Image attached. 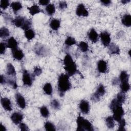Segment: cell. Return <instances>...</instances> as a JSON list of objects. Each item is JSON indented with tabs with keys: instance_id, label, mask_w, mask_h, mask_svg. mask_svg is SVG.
Wrapping results in <instances>:
<instances>
[{
	"instance_id": "35",
	"label": "cell",
	"mask_w": 131,
	"mask_h": 131,
	"mask_svg": "<svg viewBox=\"0 0 131 131\" xmlns=\"http://www.w3.org/2000/svg\"><path fill=\"white\" fill-rule=\"evenodd\" d=\"M97 94H98L100 97L102 96L105 93V89L104 85L102 84H100L97 86L96 91L95 92Z\"/></svg>"
},
{
	"instance_id": "45",
	"label": "cell",
	"mask_w": 131,
	"mask_h": 131,
	"mask_svg": "<svg viewBox=\"0 0 131 131\" xmlns=\"http://www.w3.org/2000/svg\"><path fill=\"white\" fill-rule=\"evenodd\" d=\"M6 46L5 42H1L0 43V53L1 54H4L5 52L6 51Z\"/></svg>"
},
{
	"instance_id": "29",
	"label": "cell",
	"mask_w": 131,
	"mask_h": 131,
	"mask_svg": "<svg viewBox=\"0 0 131 131\" xmlns=\"http://www.w3.org/2000/svg\"><path fill=\"white\" fill-rule=\"evenodd\" d=\"M10 32L8 28L3 27L0 29V37L2 38H5L9 36Z\"/></svg>"
},
{
	"instance_id": "4",
	"label": "cell",
	"mask_w": 131,
	"mask_h": 131,
	"mask_svg": "<svg viewBox=\"0 0 131 131\" xmlns=\"http://www.w3.org/2000/svg\"><path fill=\"white\" fill-rule=\"evenodd\" d=\"M12 24H13L16 27L20 28L25 31L31 29L32 26V21L31 20L20 16H17L14 19H13Z\"/></svg>"
},
{
	"instance_id": "15",
	"label": "cell",
	"mask_w": 131,
	"mask_h": 131,
	"mask_svg": "<svg viewBox=\"0 0 131 131\" xmlns=\"http://www.w3.org/2000/svg\"><path fill=\"white\" fill-rule=\"evenodd\" d=\"M89 39L93 42H97L99 39V35L94 28H92L88 33Z\"/></svg>"
},
{
	"instance_id": "25",
	"label": "cell",
	"mask_w": 131,
	"mask_h": 131,
	"mask_svg": "<svg viewBox=\"0 0 131 131\" xmlns=\"http://www.w3.org/2000/svg\"><path fill=\"white\" fill-rule=\"evenodd\" d=\"M120 89L122 92L126 93L128 92L130 89V84L128 82V81H124L120 82Z\"/></svg>"
},
{
	"instance_id": "33",
	"label": "cell",
	"mask_w": 131,
	"mask_h": 131,
	"mask_svg": "<svg viewBox=\"0 0 131 131\" xmlns=\"http://www.w3.org/2000/svg\"><path fill=\"white\" fill-rule=\"evenodd\" d=\"M45 128L47 131H55L56 130V128L53 123L50 121H47L45 123L44 125Z\"/></svg>"
},
{
	"instance_id": "28",
	"label": "cell",
	"mask_w": 131,
	"mask_h": 131,
	"mask_svg": "<svg viewBox=\"0 0 131 131\" xmlns=\"http://www.w3.org/2000/svg\"><path fill=\"white\" fill-rule=\"evenodd\" d=\"M117 101L121 104H122L125 101L126 99V96L125 93L123 92H119L117 95V97L116 98Z\"/></svg>"
},
{
	"instance_id": "46",
	"label": "cell",
	"mask_w": 131,
	"mask_h": 131,
	"mask_svg": "<svg viewBox=\"0 0 131 131\" xmlns=\"http://www.w3.org/2000/svg\"><path fill=\"white\" fill-rule=\"evenodd\" d=\"M19 127L21 130L27 131L29 130L28 126L25 123H20L19 124Z\"/></svg>"
},
{
	"instance_id": "43",
	"label": "cell",
	"mask_w": 131,
	"mask_h": 131,
	"mask_svg": "<svg viewBox=\"0 0 131 131\" xmlns=\"http://www.w3.org/2000/svg\"><path fill=\"white\" fill-rule=\"evenodd\" d=\"M4 18L5 20V21L7 23H13V19L11 18V17L8 15V14L5 13L4 14Z\"/></svg>"
},
{
	"instance_id": "42",
	"label": "cell",
	"mask_w": 131,
	"mask_h": 131,
	"mask_svg": "<svg viewBox=\"0 0 131 131\" xmlns=\"http://www.w3.org/2000/svg\"><path fill=\"white\" fill-rule=\"evenodd\" d=\"M58 4V7L60 10H63L67 8L68 5L66 1H60Z\"/></svg>"
},
{
	"instance_id": "32",
	"label": "cell",
	"mask_w": 131,
	"mask_h": 131,
	"mask_svg": "<svg viewBox=\"0 0 131 131\" xmlns=\"http://www.w3.org/2000/svg\"><path fill=\"white\" fill-rule=\"evenodd\" d=\"M7 83H8L10 85L12 86L14 89H16L17 88V84L15 77H10L8 79L7 78Z\"/></svg>"
},
{
	"instance_id": "21",
	"label": "cell",
	"mask_w": 131,
	"mask_h": 131,
	"mask_svg": "<svg viewBox=\"0 0 131 131\" xmlns=\"http://www.w3.org/2000/svg\"><path fill=\"white\" fill-rule=\"evenodd\" d=\"M51 28L55 31L57 30L60 27V21L58 19H52L50 23Z\"/></svg>"
},
{
	"instance_id": "26",
	"label": "cell",
	"mask_w": 131,
	"mask_h": 131,
	"mask_svg": "<svg viewBox=\"0 0 131 131\" xmlns=\"http://www.w3.org/2000/svg\"><path fill=\"white\" fill-rule=\"evenodd\" d=\"M25 36L28 40H30L34 38L35 33L33 30L30 29L25 31Z\"/></svg>"
},
{
	"instance_id": "11",
	"label": "cell",
	"mask_w": 131,
	"mask_h": 131,
	"mask_svg": "<svg viewBox=\"0 0 131 131\" xmlns=\"http://www.w3.org/2000/svg\"><path fill=\"white\" fill-rule=\"evenodd\" d=\"M15 100L17 105L21 108L24 109L26 106V102L25 98L23 96L19 93H17L15 94Z\"/></svg>"
},
{
	"instance_id": "17",
	"label": "cell",
	"mask_w": 131,
	"mask_h": 131,
	"mask_svg": "<svg viewBox=\"0 0 131 131\" xmlns=\"http://www.w3.org/2000/svg\"><path fill=\"white\" fill-rule=\"evenodd\" d=\"M12 54L13 57L17 60H21L24 57V54L22 50L18 48L12 50Z\"/></svg>"
},
{
	"instance_id": "14",
	"label": "cell",
	"mask_w": 131,
	"mask_h": 131,
	"mask_svg": "<svg viewBox=\"0 0 131 131\" xmlns=\"http://www.w3.org/2000/svg\"><path fill=\"white\" fill-rule=\"evenodd\" d=\"M5 43L6 47L11 49L12 50L17 48L18 42L13 37H11L7 39Z\"/></svg>"
},
{
	"instance_id": "23",
	"label": "cell",
	"mask_w": 131,
	"mask_h": 131,
	"mask_svg": "<svg viewBox=\"0 0 131 131\" xmlns=\"http://www.w3.org/2000/svg\"><path fill=\"white\" fill-rule=\"evenodd\" d=\"M11 8L14 13H17L18 11L22 9V5L19 2H13L10 4Z\"/></svg>"
},
{
	"instance_id": "34",
	"label": "cell",
	"mask_w": 131,
	"mask_h": 131,
	"mask_svg": "<svg viewBox=\"0 0 131 131\" xmlns=\"http://www.w3.org/2000/svg\"><path fill=\"white\" fill-rule=\"evenodd\" d=\"M79 49L82 52H86L89 50V46L88 44L84 41H80L78 44Z\"/></svg>"
},
{
	"instance_id": "19",
	"label": "cell",
	"mask_w": 131,
	"mask_h": 131,
	"mask_svg": "<svg viewBox=\"0 0 131 131\" xmlns=\"http://www.w3.org/2000/svg\"><path fill=\"white\" fill-rule=\"evenodd\" d=\"M108 52L111 54H119V47L115 43H111L108 45Z\"/></svg>"
},
{
	"instance_id": "16",
	"label": "cell",
	"mask_w": 131,
	"mask_h": 131,
	"mask_svg": "<svg viewBox=\"0 0 131 131\" xmlns=\"http://www.w3.org/2000/svg\"><path fill=\"white\" fill-rule=\"evenodd\" d=\"M97 70L99 73H105L107 70V64L105 61L100 60L97 63Z\"/></svg>"
},
{
	"instance_id": "6",
	"label": "cell",
	"mask_w": 131,
	"mask_h": 131,
	"mask_svg": "<svg viewBox=\"0 0 131 131\" xmlns=\"http://www.w3.org/2000/svg\"><path fill=\"white\" fill-rule=\"evenodd\" d=\"M22 81L24 85L28 86H31L33 83V77L29 72L24 69L23 72L22 76Z\"/></svg>"
},
{
	"instance_id": "30",
	"label": "cell",
	"mask_w": 131,
	"mask_h": 131,
	"mask_svg": "<svg viewBox=\"0 0 131 131\" xmlns=\"http://www.w3.org/2000/svg\"><path fill=\"white\" fill-rule=\"evenodd\" d=\"M46 11L49 15H52L55 12V7L53 4H49L46 7Z\"/></svg>"
},
{
	"instance_id": "47",
	"label": "cell",
	"mask_w": 131,
	"mask_h": 131,
	"mask_svg": "<svg viewBox=\"0 0 131 131\" xmlns=\"http://www.w3.org/2000/svg\"><path fill=\"white\" fill-rule=\"evenodd\" d=\"M38 3L40 5L47 6L49 4L50 1H49V0H42V1H39L38 2Z\"/></svg>"
},
{
	"instance_id": "31",
	"label": "cell",
	"mask_w": 131,
	"mask_h": 131,
	"mask_svg": "<svg viewBox=\"0 0 131 131\" xmlns=\"http://www.w3.org/2000/svg\"><path fill=\"white\" fill-rule=\"evenodd\" d=\"M40 113L43 118H48L50 115V112L46 106L43 105L40 107Z\"/></svg>"
},
{
	"instance_id": "2",
	"label": "cell",
	"mask_w": 131,
	"mask_h": 131,
	"mask_svg": "<svg viewBox=\"0 0 131 131\" xmlns=\"http://www.w3.org/2000/svg\"><path fill=\"white\" fill-rule=\"evenodd\" d=\"M64 69L69 76H72L78 73V70L76 63L73 61L72 56L67 54L64 57L63 60Z\"/></svg>"
},
{
	"instance_id": "39",
	"label": "cell",
	"mask_w": 131,
	"mask_h": 131,
	"mask_svg": "<svg viewBox=\"0 0 131 131\" xmlns=\"http://www.w3.org/2000/svg\"><path fill=\"white\" fill-rule=\"evenodd\" d=\"M119 122V127H118V130H121V131H125V126L126 125V122L124 118H122Z\"/></svg>"
},
{
	"instance_id": "9",
	"label": "cell",
	"mask_w": 131,
	"mask_h": 131,
	"mask_svg": "<svg viewBox=\"0 0 131 131\" xmlns=\"http://www.w3.org/2000/svg\"><path fill=\"white\" fill-rule=\"evenodd\" d=\"M76 14L78 16L86 17L89 15V12L83 4H80L76 8Z\"/></svg>"
},
{
	"instance_id": "50",
	"label": "cell",
	"mask_w": 131,
	"mask_h": 131,
	"mask_svg": "<svg viewBox=\"0 0 131 131\" xmlns=\"http://www.w3.org/2000/svg\"><path fill=\"white\" fill-rule=\"evenodd\" d=\"M119 81H120L119 80V79H118V78H115L114 79V80H113V81H112V83H113V85H117V84H118V82H119Z\"/></svg>"
},
{
	"instance_id": "38",
	"label": "cell",
	"mask_w": 131,
	"mask_h": 131,
	"mask_svg": "<svg viewBox=\"0 0 131 131\" xmlns=\"http://www.w3.org/2000/svg\"><path fill=\"white\" fill-rule=\"evenodd\" d=\"M51 106L53 109L55 110H59L60 108V103L59 101L57 99H53L51 101Z\"/></svg>"
},
{
	"instance_id": "20",
	"label": "cell",
	"mask_w": 131,
	"mask_h": 131,
	"mask_svg": "<svg viewBox=\"0 0 131 131\" xmlns=\"http://www.w3.org/2000/svg\"><path fill=\"white\" fill-rule=\"evenodd\" d=\"M122 24L127 27L131 26V16L130 14H125L122 16L121 18Z\"/></svg>"
},
{
	"instance_id": "10",
	"label": "cell",
	"mask_w": 131,
	"mask_h": 131,
	"mask_svg": "<svg viewBox=\"0 0 131 131\" xmlns=\"http://www.w3.org/2000/svg\"><path fill=\"white\" fill-rule=\"evenodd\" d=\"M79 108L80 111L84 114H88L90 111V106L89 102L85 100L80 101L79 104Z\"/></svg>"
},
{
	"instance_id": "48",
	"label": "cell",
	"mask_w": 131,
	"mask_h": 131,
	"mask_svg": "<svg viewBox=\"0 0 131 131\" xmlns=\"http://www.w3.org/2000/svg\"><path fill=\"white\" fill-rule=\"evenodd\" d=\"M102 5L105 6H108L109 5H110L112 3L111 1H109V0H107V1H100Z\"/></svg>"
},
{
	"instance_id": "36",
	"label": "cell",
	"mask_w": 131,
	"mask_h": 131,
	"mask_svg": "<svg viewBox=\"0 0 131 131\" xmlns=\"http://www.w3.org/2000/svg\"><path fill=\"white\" fill-rule=\"evenodd\" d=\"M64 43L68 46H71L76 43V40L72 36H68L64 41Z\"/></svg>"
},
{
	"instance_id": "51",
	"label": "cell",
	"mask_w": 131,
	"mask_h": 131,
	"mask_svg": "<svg viewBox=\"0 0 131 131\" xmlns=\"http://www.w3.org/2000/svg\"><path fill=\"white\" fill-rule=\"evenodd\" d=\"M130 0H123V1H121V2L123 4H126L130 2Z\"/></svg>"
},
{
	"instance_id": "5",
	"label": "cell",
	"mask_w": 131,
	"mask_h": 131,
	"mask_svg": "<svg viewBox=\"0 0 131 131\" xmlns=\"http://www.w3.org/2000/svg\"><path fill=\"white\" fill-rule=\"evenodd\" d=\"M113 113V118L114 120L118 122L124 116L125 113L122 105H119L112 110Z\"/></svg>"
},
{
	"instance_id": "8",
	"label": "cell",
	"mask_w": 131,
	"mask_h": 131,
	"mask_svg": "<svg viewBox=\"0 0 131 131\" xmlns=\"http://www.w3.org/2000/svg\"><path fill=\"white\" fill-rule=\"evenodd\" d=\"M99 37L104 47L108 46L111 40L110 34L107 31H103L100 33Z\"/></svg>"
},
{
	"instance_id": "52",
	"label": "cell",
	"mask_w": 131,
	"mask_h": 131,
	"mask_svg": "<svg viewBox=\"0 0 131 131\" xmlns=\"http://www.w3.org/2000/svg\"><path fill=\"white\" fill-rule=\"evenodd\" d=\"M1 127H2V130H3V131H6V130H7L6 127H5L4 125H3L2 124V123H1Z\"/></svg>"
},
{
	"instance_id": "44",
	"label": "cell",
	"mask_w": 131,
	"mask_h": 131,
	"mask_svg": "<svg viewBox=\"0 0 131 131\" xmlns=\"http://www.w3.org/2000/svg\"><path fill=\"white\" fill-rule=\"evenodd\" d=\"M42 73V69L38 67H35L34 69L33 74L35 76H39Z\"/></svg>"
},
{
	"instance_id": "24",
	"label": "cell",
	"mask_w": 131,
	"mask_h": 131,
	"mask_svg": "<svg viewBox=\"0 0 131 131\" xmlns=\"http://www.w3.org/2000/svg\"><path fill=\"white\" fill-rule=\"evenodd\" d=\"M43 91L44 93L48 95H51L53 92V88L50 83L47 82L43 86Z\"/></svg>"
},
{
	"instance_id": "40",
	"label": "cell",
	"mask_w": 131,
	"mask_h": 131,
	"mask_svg": "<svg viewBox=\"0 0 131 131\" xmlns=\"http://www.w3.org/2000/svg\"><path fill=\"white\" fill-rule=\"evenodd\" d=\"M9 5L10 2L8 0H1L0 2V7L4 10L7 9Z\"/></svg>"
},
{
	"instance_id": "1",
	"label": "cell",
	"mask_w": 131,
	"mask_h": 131,
	"mask_svg": "<svg viewBox=\"0 0 131 131\" xmlns=\"http://www.w3.org/2000/svg\"><path fill=\"white\" fill-rule=\"evenodd\" d=\"M58 91L59 96L62 97L64 93L71 89L72 85L69 80V76L67 74H61L58 79Z\"/></svg>"
},
{
	"instance_id": "3",
	"label": "cell",
	"mask_w": 131,
	"mask_h": 131,
	"mask_svg": "<svg viewBox=\"0 0 131 131\" xmlns=\"http://www.w3.org/2000/svg\"><path fill=\"white\" fill-rule=\"evenodd\" d=\"M77 130L78 131H93V126L92 123L88 120L81 116H79L76 120Z\"/></svg>"
},
{
	"instance_id": "49",
	"label": "cell",
	"mask_w": 131,
	"mask_h": 131,
	"mask_svg": "<svg viewBox=\"0 0 131 131\" xmlns=\"http://www.w3.org/2000/svg\"><path fill=\"white\" fill-rule=\"evenodd\" d=\"M1 83L2 84H5L7 83V78L3 75H1Z\"/></svg>"
},
{
	"instance_id": "18",
	"label": "cell",
	"mask_w": 131,
	"mask_h": 131,
	"mask_svg": "<svg viewBox=\"0 0 131 131\" xmlns=\"http://www.w3.org/2000/svg\"><path fill=\"white\" fill-rule=\"evenodd\" d=\"M6 73L9 76L12 77H15L16 73L15 69L12 64L10 63H8L7 64Z\"/></svg>"
},
{
	"instance_id": "22",
	"label": "cell",
	"mask_w": 131,
	"mask_h": 131,
	"mask_svg": "<svg viewBox=\"0 0 131 131\" xmlns=\"http://www.w3.org/2000/svg\"><path fill=\"white\" fill-rule=\"evenodd\" d=\"M28 9L29 11L30 14L32 16H33L36 14H38L41 11V10L39 8V6L36 4L33 5V6H32L30 7H28Z\"/></svg>"
},
{
	"instance_id": "27",
	"label": "cell",
	"mask_w": 131,
	"mask_h": 131,
	"mask_svg": "<svg viewBox=\"0 0 131 131\" xmlns=\"http://www.w3.org/2000/svg\"><path fill=\"white\" fill-rule=\"evenodd\" d=\"M105 123L107 127L110 129H112L115 126L114 120L112 116H108L105 118Z\"/></svg>"
},
{
	"instance_id": "12",
	"label": "cell",
	"mask_w": 131,
	"mask_h": 131,
	"mask_svg": "<svg viewBox=\"0 0 131 131\" xmlns=\"http://www.w3.org/2000/svg\"><path fill=\"white\" fill-rule=\"evenodd\" d=\"M1 102L2 107L6 111L10 112L12 110V104L10 100L7 97L2 98L1 100Z\"/></svg>"
},
{
	"instance_id": "37",
	"label": "cell",
	"mask_w": 131,
	"mask_h": 131,
	"mask_svg": "<svg viewBox=\"0 0 131 131\" xmlns=\"http://www.w3.org/2000/svg\"><path fill=\"white\" fill-rule=\"evenodd\" d=\"M119 80L120 82L124 81H128L129 80V75L126 71H122L120 74Z\"/></svg>"
},
{
	"instance_id": "13",
	"label": "cell",
	"mask_w": 131,
	"mask_h": 131,
	"mask_svg": "<svg viewBox=\"0 0 131 131\" xmlns=\"http://www.w3.org/2000/svg\"><path fill=\"white\" fill-rule=\"evenodd\" d=\"M10 118L14 124L17 125L21 123L23 119V115L19 112H14L11 115Z\"/></svg>"
},
{
	"instance_id": "41",
	"label": "cell",
	"mask_w": 131,
	"mask_h": 131,
	"mask_svg": "<svg viewBox=\"0 0 131 131\" xmlns=\"http://www.w3.org/2000/svg\"><path fill=\"white\" fill-rule=\"evenodd\" d=\"M91 99L92 101L94 102H97L100 100V96L98 94H97L96 92H95L92 95Z\"/></svg>"
},
{
	"instance_id": "7",
	"label": "cell",
	"mask_w": 131,
	"mask_h": 131,
	"mask_svg": "<svg viewBox=\"0 0 131 131\" xmlns=\"http://www.w3.org/2000/svg\"><path fill=\"white\" fill-rule=\"evenodd\" d=\"M34 51L36 54L41 56H46L49 53V50L45 46L41 44L35 45Z\"/></svg>"
}]
</instances>
